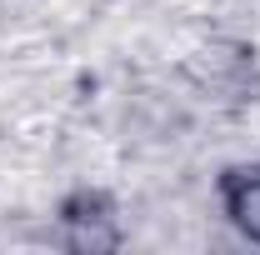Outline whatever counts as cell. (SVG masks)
I'll return each mask as SVG.
<instances>
[{"mask_svg": "<svg viewBox=\"0 0 260 255\" xmlns=\"http://www.w3.org/2000/svg\"><path fill=\"white\" fill-rule=\"evenodd\" d=\"M235 220L260 240V175H250V180H245V190L235 195Z\"/></svg>", "mask_w": 260, "mask_h": 255, "instance_id": "cell-1", "label": "cell"}]
</instances>
